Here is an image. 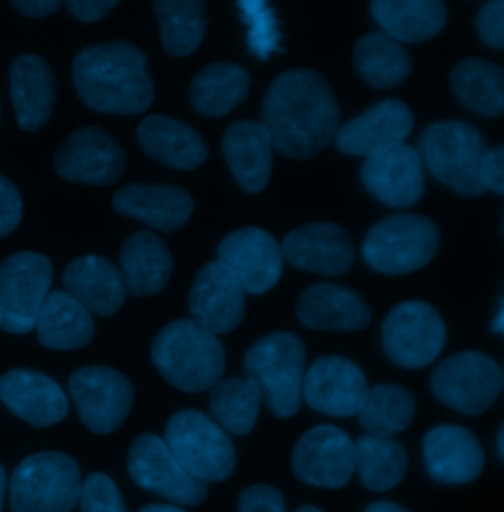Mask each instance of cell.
I'll use <instances>...</instances> for the list:
<instances>
[{
  "label": "cell",
  "mask_w": 504,
  "mask_h": 512,
  "mask_svg": "<svg viewBox=\"0 0 504 512\" xmlns=\"http://www.w3.org/2000/svg\"><path fill=\"white\" fill-rule=\"evenodd\" d=\"M365 512H408L392 503H373Z\"/></svg>",
  "instance_id": "obj_48"
},
{
  "label": "cell",
  "mask_w": 504,
  "mask_h": 512,
  "mask_svg": "<svg viewBox=\"0 0 504 512\" xmlns=\"http://www.w3.org/2000/svg\"><path fill=\"white\" fill-rule=\"evenodd\" d=\"M81 483L73 457L60 451L34 453L10 477V511L71 512L79 503Z\"/></svg>",
  "instance_id": "obj_6"
},
{
  "label": "cell",
  "mask_w": 504,
  "mask_h": 512,
  "mask_svg": "<svg viewBox=\"0 0 504 512\" xmlns=\"http://www.w3.org/2000/svg\"><path fill=\"white\" fill-rule=\"evenodd\" d=\"M152 363L176 388L205 392L223 377L225 349L217 335L195 321H172L154 337Z\"/></svg>",
  "instance_id": "obj_3"
},
{
  "label": "cell",
  "mask_w": 504,
  "mask_h": 512,
  "mask_svg": "<svg viewBox=\"0 0 504 512\" xmlns=\"http://www.w3.org/2000/svg\"><path fill=\"white\" fill-rule=\"evenodd\" d=\"M438 247L440 233L434 221L422 215H392L367 233L361 253L380 274L402 276L430 264Z\"/></svg>",
  "instance_id": "obj_7"
},
{
  "label": "cell",
  "mask_w": 504,
  "mask_h": 512,
  "mask_svg": "<svg viewBox=\"0 0 504 512\" xmlns=\"http://www.w3.org/2000/svg\"><path fill=\"white\" fill-rule=\"evenodd\" d=\"M414 412L416 400L406 388L396 384H377L367 390L357 418L369 436L392 438L406 430Z\"/></svg>",
  "instance_id": "obj_36"
},
{
  "label": "cell",
  "mask_w": 504,
  "mask_h": 512,
  "mask_svg": "<svg viewBox=\"0 0 504 512\" xmlns=\"http://www.w3.org/2000/svg\"><path fill=\"white\" fill-rule=\"evenodd\" d=\"M209 406L221 430L247 436L258 418L260 394L247 377H231L213 386Z\"/></svg>",
  "instance_id": "obj_39"
},
{
  "label": "cell",
  "mask_w": 504,
  "mask_h": 512,
  "mask_svg": "<svg viewBox=\"0 0 504 512\" xmlns=\"http://www.w3.org/2000/svg\"><path fill=\"white\" fill-rule=\"evenodd\" d=\"M22 219V197L16 186L0 174V239L10 235Z\"/></svg>",
  "instance_id": "obj_44"
},
{
  "label": "cell",
  "mask_w": 504,
  "mask_h": 512,
  "mask_svg": "<svg viewBox=\"0 0 504 512\" xmlns=\"http://www.w3.org/2000/svg\"><path fill=\"white\" fill-rule=\"evenodd\" d=\"M239 512H286V505L276 487L254 485L239 497Z\"/></svg>",
  "instance_id": "obj_43"
},
{
  "label": "cell",
  "mask_w": 504,
  "mask_h": 512,
  "mask_svg": "<svg viewBox=\"0 0 504 512\" xmlns=\"http://www.w3.org/2000/svg\"><path fill=\"white\" fill-rule=\"evenodd\" d=\"M361 182L380 203L398 209L416 205L426 188L420 156L408 144L367 158L361 166Z\"/></svg>",
  "instance_id": "obj_20"
},
{
  "label": "cell",
  "mask_w": 504,
  "mask_h": 512,
  "mask_svg": "<svg viewBox=\"0 0 504 512\" xmlns=\"http://www.w3.org/2000/svg\"><path fill=\"white\" fill-rule=\"evenodd\" d=\"M36 331L44 347L71 351L91 343L95 321L67 292L56 290L46 298L40 310Z\"/></svg>",
  "instance_id": "obj_33"
},
{
  "label": "cell",
  "mask_w": 504,
  "mask_h": 512,
  "mask_svg": "<svg viewBox=\"0 0 504 512\" xmlns=\"http://www.w3.org/2000/svg\"><path fill=\"white\" fill-rule=\"evenodd\" d=\"M479 182L483 190L504 193V148L497 146L487 150L479 164Z\"/></svg>",
  "instance_id": "obj_45"
},
{
  "label": "cell",
  "mask_w": 504,
  "mask_h": 512,
  "mask_svg": "<svg viewBox=\"0 0 504 512\" xmlns=\"http://www.w3.org/2000/svg\"><path fill=\"white\" fill-rule=\"evenodd\" d=\"M251 75L241 65L221 62L201 69L189 87L193 109L205 117H225L249 93Z\"/></svg>",
  "instance_id": "obj_32"
},
{
  "label": "cell",
  "mask_w": 504,
  "mask_h": 512,
  "mask_svg": "<svg viewBox=\"0 0 504 512\" xmlns=\"http://www.w3.org/2000/svg\"><path fill=\"white\" fill-rule=\"evenodd\" d=\"M69 394L81 422L95 434H111L125 424L134 390L111 367H83L69 377Z\"/></svg>",
  "instance_id": "obj_12"
},
{
  "label": "cell",
  "mask_w": 504,
  "mask_h": 512,
  "mask_svg": "<svg viewBox=\"0 0 504 512\" xmlns=\"http://www.w3.org/2000/svg\"><path fill=\"white\" fill-rule=\"evenodd\" d=\"M6 487H8L6 469L0 465V512H2V503H4V495H6Z\"/></svg>",
  "instance_id": "obj_50"
},
{
  "label": "cell",
  "mask_w": 504,
  "mask_h": 512,
  "mask_svg": "<svg viewBox=\"0 0 504 512\" xmlns=\"http://www.w3.org/2000/svg\"><path fill=\"white\" fill-rule=\"evenodd\" d=\"M339 121L341 111L329 83L312 69H290L270 83L260 125L280 154L308 160L335 138Z\"/></svg>",
  "instance_id": "obj_1"
},
{
  "label": "cell",
  "mask_w": 504,
  "mask_h": 512,
  "mask_svg": "<svg viewBox=\"0 0 504 512\" xmlns=\"http://www.w3.org/2000/svg\"><path fill=\"white\" fill-rule=\"evenodd\" d=\"M79 507L81 512H126L121 491L105 473H93L81 483Z\"/></svg>",
  "instance_id": "obj_41"
},
{
  "label": "cell",
  "mask_w": 504,
  "mask_h": 512,
  "mask_svg": "<svg viewBox=\"0 0 504 512\" xmlns=\"http://www.w3.org/2000/svg\"><path fill=\"white\" fill-rule=\"evenodd\" d=\"M160 40L174 58L193 54L205 34V8L197 0H158L154 2Z\"/></svg>",
  "instance_id": "obj_37"
},
{
  "label": "cell",
  "mask_w": 504,
  "mask_h": 512,
  "mask_svg": "<svg viewBox=\"0 0 504 512\" xmlns=\"http://www.w3.org/2000/svg\"><path fill=\"white\" fill-rule=\"evenodd\" d=\"M71 16H75L81 22H97L103 16H107L117 2L115 0H69L65 2Z\"/></svg>",
  "instance_id": "obj_46"
},
{
  "label": "cell",
  "mask_w": 504,
  "mask_h": 512,
  "mask_svg": "<svg viewBox=\"0 0 504 512\" xmlns=\"http://www.w3.org/2000/svg\"><path fill=\"white\" fill-rule=\"evenodd\" d=\"M73 85L89 109L109 115H140L156 95L144 52L128 42L81 50L73 60Z\"/></svg>",
  "instance_id": "obj_2"
},
{
  "label": "cell",
  "mask_w": 504,
  "mask_h": 512,
  "mask_svg": "<svg viewBox=\"0 0 504 512\" xmlns=\"http://www.w3.org/2000/svg\"><path fill=\"white\" fill-rule=\"evenodd\" d=\"M495 333H501L503 331V312L499 314V320L495 321V327H493Z\"/></svg>",
  "instance_id": "obj_51"
},
{
  "label": "cell",
  "mask_w": 504,
  "mask_h": 512,
  "mask_svg": "<svg viewBox=\"0 0 504 512\" xmlns=\"http://www.w3.org/2000/svg\"><path fill=\"white\" fill-rule=\"evenodd\" d=\"M178 463L201 483H219L233 475L237 453L233 442L209 416L182 410L168 422L162 438Z\"/></svg>",
  "instance_id": "obj_8"
},
{
  "label": "cell",
  "mask_w": 504,
  "mask_h": 512,
  "mask_svg": "<svg viewBox=\"0 0 504 512\" xmlns=\"http://www.w3.org/2000/svg\"><path fill=\"white\" fill-rule=\"evenodd\" d=\"M371 14L394 42L420 44L445 26V6L438 0H375Z\"/></svg>",
  "instance_id": "obj_31"
},
{
  "label": "cell",
  "mask_w": 504,
  "mask_h": 512,
  "mask_svg": "<svg viewBox=\"0 0 504 512\" xmlns=\"http://www.w3.org/2000/svg\"><path fill=\"white\" fill-rule=\"evenodd\" d=\"M243 20L251 26L249 32V46L260 60H266L272 50L282 52L278 46V30L270 8L264 2H241Z\"/></svg>",
  "instance_id": "obj_40"
},
{
  "label": "cell",
  "mask_w": 504,
  "mask_h": 512,
  "mask_svg": "<svg viewBox=\"0 0 504 512\" xmlns=\"http://www.w3.org/2000/svg\"><path fill=\"white\" fill-rule=\"evenodd\" d=\"M65 292L91 316H115L125 304L126 290L119 268L103 256L75 258L63 272Z\"/></svg>",
  "instance_id": "obj_24"
},
{
  "label": "cell",
  "mask_w": 504,
  "mask_h": 512,
  "mask_svg": "<svg viewBox=\"0 0 504 512\" xmlns=\"http://www.w3.org/2000/svg\"><path fill=\"white\" fill-rule=\"evenodd\" d=\"M306 347L290 331H278L256 341L245 355V375L260 394V402L278 418H292L302 404Z\"/></svg>",
  "instance_id": "obj_4"
},
{
  "label": "cell",
  "mask_w": 504,
  "mask_h": 512,
  "mask_svg": "<svg viewBox=\"0 0 504 512\" xmlns=\"http://www.w3.org/2000/svg\"><path fill=\"white\" fill-rule=\"evenodd\" d=\"M451 89L473 113L495 119L504 111V71L487 60L469 58L453 67Z\"/></svg>",
  "instance_id": "obj_34"
},
{
  "label": "cell",
  "mask_w": 504,
  "mask_h": 512,
  "mask_svg": "<svg viewBox=\"0 0 504 512\" xmlns=\"http://www.w3.org/2000/svg\"><path fill=\"white\" fill-rule=\"evenodd\" d=\"M223 156L239 182L249 193L262 192L272 174V142L260 123L239 121L225 130Z\"/></svg>",
  "instance_id": "obj_30"
},
{
  "label": "cell",
  "mask_w": 504,
  "mask_h": 512,
  "mask_svg": "<svg viewBox=\"0 0 504 512\" xmlns=\"http://www.w3.org/2000/svg\"><path fill=\"white\" fill-rule=\"evenodd\" d=\"M10 99L22 130L34 132L50 121L56 105V79L46 60L26 54L12 62Z\"/></svg>",
  "instance_id": "obj_26"
},
{
  "label": "cell",
  "mask_w": 504,
  "mask_h": 512,
  "mask_svg": "<svg viewBox=\"0 0 504 512\" xmlns=\"http://www.w3.org/2000/svg\"><path fill=\"white\" fill-rule=\"evenodd\" d=\"M54 268L48 256L22 251L0 264V327L24 335L36 329L50 296Z\"/></svg>",
  "instance_id": "obj_9"
},
{
  "label": "cell",
  "mask_w": 504,
  "mask_h": 512,
  "mask_svg": "<svg viewBox=\"0 0 504 512\" xmlns=\"http://www.w3.org/2000/svg\"><path fill=\"white\" fill-rule=\"evenodd\" d=\"M193 321L213 335L231 333L245 318V290L235 274L219 260L207 262L189 290Z\"/></svg>",
  "instance_id": "obj_16"
},
{
  "label": "cell",
  "mask_w": 504,
  "mask_h": 512,
  "mask_svg": "<svg viewBox=\"0 0 504 512\" xmlns=\"http://www.w3.org/2000/svg\"><path fill=\"white\" fill-rule=\"evenodd\" d=\"M432 390L445 406L477 416L489 410L503 390V369L479 351H463L441 361L432 373Z\"/></svg>",
  "instance_id": "obj_10"
},
{
  "label": "cell",
  "mask_w": 504,
  "mask_h": 512,
  "mask_svg": "<svg viewBox=\"0 0 504 512\" xmlns=\"http://www.w3.org/2000/svg\"><path fill=\"white\" fill-rule=\"evenodd\" d=\"M504 4L503 0H493L483 4L481 12L477 14V32L485 46L493 50L504 48Z\"/></svg>",
  "instance_id": "obj_42"
},
{
  "label": "cell",
  "mask_w": 504,
  "mask_h": 512,
  "mask_svg": "<svg viewBox=\"0 0 504 512\" xmlns=\"http://www.w3.org/2000/svg\"><path fill=\"white\" fill-rule=\"evenodd\" d=\"M140 512H186L176 505H148Z\"/></svg>",
  "instance_id": "obj_49"
},
{
  "label": "cell",
  "mask_w": 504,
  "mask_h": 512,
  "mask_svg": "<svg viewBox=\"0 0 504 512\" xmlns=\"http://www.w3.org/2000/svg\"><path fill=\"white\" fill-rule=\"evenodd\" d=\"M406 449L392 438L363 436L355 444V469L361 483L371 491H388L396 487L406 473Z\"/></svg>",
  "instance_id": "obj_38"
},
{
  "label": "cell",
  "mask_w": 504,
  "mask_h": 512,
  "mask_svg": "<svg viewBox=\"0 0 504 512\" xmlns=\"http://www.w3.org/2000/svg\"><path fill=\"white\" fill-rule=\"evenodd\" d=\"M298 512H323L321 509H317V507H312V505H306V507H302Z\"/></svg>",
  "instance_id": "obj_53"
},
{
  "label": "cell",
  "mask_w": 504,
  "mask_h": 512,
  "mask_svg": "<svg viewBox=\"0 0 504 512\" xmlns=\"http://www.w3.org/2000/svg\"><path fill=\"white\" fill-rule=\"evenodd\" d=\"M414 127L410 107L398 99H384L357 119L339 127L335 146L347 156H377L404 144Z\"/></svg>",
  "instance_id": "obj_19"
},
{
  "label": "cell",
  "mask_w": 504,
  "mask_h": 512,
  "mask_svg": "<svg viewBox=\"0 0 504 512\" xmlns=\"http://www.w3.org/2000/svg\"><path fill=\"white\" fill-rule=\"evenodd\" d=\"M174 258L166 243L150 233L130 235L121 251V278L130 296L148 298L162 292L172 276Z\"/></svg>",
  "instance_id": "obj_29"
},
{
  "label": "cell",
  "mask_w": 504,
  "mask_h": 512,
  "mask_svg": "<svg viewBox=\"0 0 504 512\" xmlns=\"http://www.w3.org/2000/svg\"><path fill=\"white\" fill-rule=\"evenodd\" d=\"M503 438L504 430L501 428V432H499V455H501V459L504 457Z\"/></svg>",
  "instance_id": "obj_52"
},
{
  "label": "cell",
  "mask_w": 504,
  "mask_h": 512,
  "mask_svg": "<svg viewBox=\"0 0 504 512\" xmlns=\"http://www.w3.org/2000/svg\"><path fill=\"white\" fill-rule=\"evenodd\" d=\"M138 142L146 156L180 172L199 168L207 158V146L199 132L166 115L146 117L138 127Z\"/></svg>",
  "instance_id": "obj_28"
},
{
  "label": "cell",
  "mask_w": 504,
  "mask_h": 512,
  "mask_svg": "<svg viewBox=\"0 0 504 512\" xmlns=\"http://www.w3.org/2000/svg\"><path fill=\"white\" fill-rule=\"evenodd\" d=\"M217 255L219 262L235 274L245 294H266L282 276L284 256L280 245L258 227H243L229 233L219 243Z\"/></svg>",
  "instance_id": "obj_17"
},
{
  "label": "cell",
  "mask_w": 504,
  "mask_h": 512,
  "mask_svg": "<svg viewBox=\"0 0 504 512\" xmlns=\"http://www.w3.org/2000/svg\"><path fill=\"white\" fill-rule=\"evenodd\" d=\"M113 207L123 217L142 221L162 233H174L188 223L193 197L170 184H130L115 193Z\"/></svg>",
  "instance_id": "obj_23"
},
{
  "label": "cell",
  "mask_w": 504,
  "mask_h": 512,
  "mask_svg": "<svg viewBox=\"0 0 504 512\" xmlns=\"http://www.w3.org/2000/svg\"><path fill=\"white\" fill-rule=\"evenodd\" d=\"M447 329L440 312L426 302H404L382 323V349L402 369H424L443 351Z\"/></svg>",
  "instance_id": "obj_11"
},
{
  "label": "cell",
  "mask_w": 504,
  "mask_h": 512,
  "mask_svg": "<svg viewBox=\"0 0 504 512\" xmlns=\"http://www.w3.org/2000/svg\"><path fill=\"white\" fill-rule=\"evenodd\" d=\"M128 473L144 491L182 507L201 505L207 497V485L189 475L164 440L154 434H142L134 440L128 453Z\"/></svg>",
  "instance_id": "obj_13"
},
{
  "label": "cell",
  "mask_w": 504,
  "mask_h": 512,
  "mask_svg": "<svg viewBox=\"0 0 504 512\" xmlns=\"http://www.w3.org/2000/svg\"><path fill=\"white\" fill-rule=\"evenodd\" d=\"M123 148L101 128L71 132L56 152L54 168L67 182L87 186H113L125 172Z\"/></svg>",
  "instance_id": "obj_14"
},
{
  "label": "cell",
  "mask_w": 504,
  "mask_h": 512,
  "mask_svg": "<svg viewBox=\"0 0 504 512\" xmlns=\"http://www.w3.org/2000/svg\"><path fill=\"white\" fill-rule=\"evenodd\" d=\"M422 166L445 188L465 197H479V164L487 152L479 128L465 121L432 123L418 138Z\"/></svg>",
  "instance_id": "obj_5"
},
{
  "label": "cell",
  "mask_w": 504,
  "mask_h": 512,
  "mask_svg": "<svg viewBox=\"0 0 504 512\" xmlns=\"http://www.w3.org/2000/svg\"><path fill=\"white\" fill-rule=\"evenodd\" d=\"M292 471L308 485L341 489L355 473V444L335 426H315L296 444Z\"/></svg>",
  "instance_id": "obj_15"
},
{
  "label": "cell",
  "mask_w": 504,
  "mask_h": 512,
  "mask_svg": "<svg viewBox=\"0 0 504 512\" xmlns=\"http://www.w3.org/2000/svg\"><path fill=\"white\" fill-rule=\"evenodd\" d=\"M353 65L359 77L375 89L400 85L412 69L406 50L384 32L363 36L353 50Z\"/></svg>",
  "instance_id": "obj_35"
},
{
  "label": "cell",
  "mask_w": 504,
  "mask_h": 512,
  "mask_svg": "<svg viewBox=\"0 0 504 512\" xmlns=\"http://www.w3.org/2000/svg\"><path fill=\"white\" fill-rule=\"evenodd\" d=\"M424 459L432 479L445 485H463L477 479L485 465L479 440L465 428L438 426L424 438Z\"/></svg>",
  "instance_id": "obj_25"
},
{
  "label": "cell",
  "mask_w": 504,
  "mask_h": 512,
  "mask_svg": "<svg viewBox=\"0 0 504 512\" xmlns=\"http://www.w3.org/2000/svg\"><path fill=\"white\" fill-rule=\"evenodd\" d=\"M298 320L315 331H359L371 323L367 302L337 284H314L298 300Z\"/></svg>",
  "instance_id": "obj_27"
},
{
  "label": "cell",
  "mask_w": 504,
  "mask_h": 512,
  "mask_svg": "<svg viewBox=\"0 0 504 512\" xmlns=\"http://www.w3.org/2000/svg\"><path fill=\"white\" fill-rule=\"evenodd\" d=\"M280 251L296 268L321 276H341L355 262L349 233L335 223H310L290 231Z\"/></svg>",
  "instance_id": "obj_21"
},
{
  "label": "cell",
  "mask_w": 504,
  "mask_h": 512,
  "mask_svg": "<svg viewBox=\"0 0 504 512\" xmlns=\"http://www.w3.org/2000/svg\"><path fill=\"white\" fill-rule=\"evenodd\" d=\"M12 6L28 16V18H42V16H50L60 8L58 0H14Z\"/></svg>",
  "instance_id": "obj_47"
},
{
  "label": "cell",
  "mask_w": 504,
  "mask_h": 512,
  "mask_svg": "<svg viewBox=\"0 0 504 512\" xmlns=\"http://www.w3.org/2000/svg\"><path fill=\"white\" fill-rule=\"evenodd\" d=\"M365 373L345 357H321L304 373L302 398L308 406L333 418L357 416L367 396Z\"/></svg>",
  "instance_id": "obj_18"
},
{
  "label": "cell",
  "mask_w": 504,
  "mask_h": 512,
  "mask_svg": "<svg viewBox=\"0 0 504 512\" xmlns=\"http://www.w3.org/2000/svg\"><path fill=\"white\" fill-rule=\"evenodd\" d=\"M0 400L14 416L34 428H50L69 412L62 386L30 369H14L0 377Z\"/></svg>",
  "instance_id": "obj_22"
}]
</instances>
